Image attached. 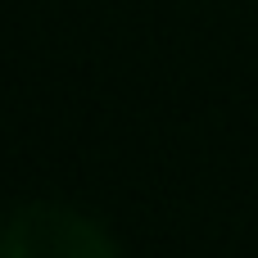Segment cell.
<instances>
[{
    "label": "cell",
    "mask_w": 258,
    "mask_h": 258,
    "mask_svg": "<svg viewBox=\"0 0 258 258\" xmlns=\"http://www.w3.org/2000/svg\"><path fill=\"white\" fill-rule=\"evenodd\" d=\"M5 258H118L109 236L50 200H32L14 213L9 236H5Z\"/></svg>",
    "instance_id": "obj_1"
}]
</instances>
